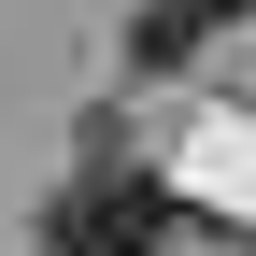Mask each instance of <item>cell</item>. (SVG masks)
Listing matches in <instances>:
<instances>
[{
    "mask_svg": "<svg viewBox=\"0 0 256 256\" xmlns=\"http://www.w3.org/2000/svg\"><path fill=\"white\" fill-rule=\"evenodd\" d=\"M171 242V185L156 171H86L72 200L28 228V256H156Z\"/></svg>",
    "mask_w": 256,
    "mask_h": 256,
    "instance_id": "obj_1",
    "label": "cell"
},
{
    "mask_svg": "<svg viewBox=\"0 0 256 256\" xmlns=\"http://www.w3.org/2000/svg\"><path fill=\"white\" fill-rule=\"evenodd\" d=\"M256 0H142V28H128V57H142V72H185V57L214 43V28H242Z\"/></svg>",
    "mask_w": 256,
    "mask_h": 256,
    "instance_id": "obj_2",
    "label": "cell"
}]
</instances>
